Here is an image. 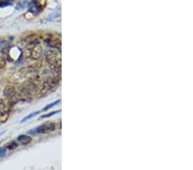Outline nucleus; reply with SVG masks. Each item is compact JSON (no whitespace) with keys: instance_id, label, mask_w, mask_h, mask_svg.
<instances>
[{"instance_id":"19","label":"nucleus","mask_w":193,"mask_h":170,"mask_svg":"<svg viewBox=\"0 0 193 170\" xmlns=\"http://www.w3.org/2000/svg\"><path fill=\"white\" fill-rule=\"evenodd\" d=\"M3 100L0 99V106H3Z\"/></svg>"},{"instance_id":"15","label":"nucleus","mask_w":193,"mask_h":170,"mask_svg":"<svg viewBox=\"0 0 193 170\" xmlns=\"http://www.w3.org/2000/svg\"><path fill=\"white\" fill-rule=\"evenodd\" d=\"M7 148L6 149H9V150H14V149H16L17 147V144L16 143V142H10L7 146H6Z\"/></svg>"},{"instance_id":"18","label":"nucleus","mask_w":193,"mask_h":170,"mask_svg":"<svg viewBox=\"0 0 193 170\" xmlns=\"http://www.w3.org/2000/svg\"><path fill=\"white\" fill-rule=\"evenodd\" d=\"M5 154H6V148L1 147V148H0V157L4 156Z\"/></svg>"},{"instance_id":"6","label":"nucleus","mask_w":193,"mask_h":170,"mask_svg":"<svg viewBox=\"0 0 193 170\" xmlns=\"http://www.w3.org/2000/svg\"><path fill=\"white\" fill-rule=\"evenodd\" d=\"M42 54V47L39 45H35L34 48L32 50H30L29 56L33 60H38Z\"/></svg>"},{"instance_id":"16","label":"nucleus","mask_w":193,"mask_h":170,"mask_svg":"<svg viewBox=\"0 0 193 170\" xmlns=\"http://www.w3.org/2000/svg\"><path fill=\"white\" fill-rule=\"evenodd\" d=\"M60 112V110H57V111H53V112H51L50 114H44V115H42L41 116V118H50V117H52L53 115L54 114H58Z\"/></svg>"},{"instance_id":"13","label":"nucleus","mask_w":193,"mask_h":170,"mask_svg":"<svg viewBox=\"0 0 193 170\" xmlns=\"http://www.w3.org/2000/svg\"><path fill=\"white\" fill-rule=\"evenodd\" d=\"M13 0H0V7H4L10 5L12 3Z\"/></svg>"},{"instance_id":"3","label":"nucleus","mask_w":193,"mask_h":170,"mask_svg":"<svg viewBox=\"0 0 193 170\" xmlns=\"http://www.w3.org/2000/svg\"><path fill=\"white\" fill-rule=\"evenodd\" d=\"M59 81V77H53L47 79L42 85V92H47L53 89V87L57 84Z\"/></svg>"},{"instance_id":"8","label":"nucleus","mask_w":193,"mask_h":170,"mask_svg":"<svg viewBox=\"0 0 193 170\" xmlns=\"http://www.w3.org/2000/svg\"><path fill=\"white\" fill-rule=\"evenodd\" d=\"M18 142H20V144H23V145H26V144H28L29 143H31L32 141V137L28 135H25V134H22V135H20L17 137Z\"/></svg>"},{"instance_id":"9","label":"nucleus","mask_w":193,"mask_h":170,"mask_svg":"<svg viewBox=\"0 0 193 170\" xmlns=\"http://www.w3.org/2000/svg\"><path fill=\"white\" fill-rule=\"evenodd\" d=\"M25 41L26 43H28V45H38L39 44V38L34 34V35H30V36H28L26 39H25Z\"/></svg>"},{"instance_id":"7","label":"nucleus","mask_w":193,"mask_h":170,"mask_svg":"<svg viewBox=\"0 0 193 170\" xmlns=\"http://www.w3.org/2000/svg\"><path fill=\"white\" fill-rule=\"evenodd\" d=\"M3 94L8 99H13V97H15L17 94V91H16V88L12 85H8L4 88Z\"/></svg>"},{"instance_id":"2","label":"nucleus","mask_w":193,"mask_h":170,"mask_svg":"<svg viewBox=\"0 0 193 170\" xmlns=\"http://www.w3.org/2000/svg\"><path fill=\"white\" fill-rule=\"evenodd\" d=\"M56 128V125L53 122H47L45 123L35 129H32L28 132L31 135H36V134H47L51 132H53Z\"/></svg>"},{"instance_id":"11","label":"nucleus","mask_w":193,"mask_h":170,"mask_svg":"<svg viewBox=\"0 0 193 170\" xmlns=\"http://www.w3.org/2000/svg\"><path fill=\"white\" fill-rule=\"evenodd\" d=\"M40 111H37V112H35V113H33V114H29V115H28V116H26L24 119H22V121H21V123H23V122H25V121H27V120H28L29 119H31V118H34L35 117L36 115H38L39 114H40Z\"/></svg>"},{"instance_id":"12","label":"nucleus","mask_w":193,"mask_h":170,"mask_svg":"<svg viewBox=\"0 0 193 170\" xmlns=\"http://www.w3.org/2000/svg\"><path fill=\"white\" fill-rule=\"evenodd\" d=\"M28 4H29L28 1H27V0H24V1H22V3H20L18 4L17 6V10L24 9V8H25V7H27V6H28Z\"/></svg>"},{"instance_id":"5","label":"nucleus","mask_w":193,"mask_h":170,"mask_svg":"<svg viewBox=\"0 0 193 170\" xmlns=\"http://www.w3.org/2000/svg\"><path fill=\"white\" fill-rule=\"evenodd\" d=\"M28 11H29L31 14H33L34 16L38 15V14L41 11L40 3L37 0L33 1L32 3H30L28 4Z\"/></svg>"},{"instance_id":"14","label":"nucleus","mask_w":193,"mask_h":170,"mask_svg":"<svg viewBox=\"0 0 193 170\" xmlns=\"http://www.w3.org/2000/svg\"><path fill=\"white\" fill-rule=\"evenodd\" d=\"M60 102V100H58V101H56V102H53V103H51V104H49V105H47V107H45L44 108H43V111H47V110H49L50 108H52L54 106H56L57 104H58Z\"/></svg>"},{"instance_id":"1","label":"nucleus","mask_w":193,"mask_h":170,"mask_svg":"<svg viewBox=\"0 0 193 170\" xmlns=\"http://www.w3.org/2000/svg\"><path fill=\"white\" fill-rule=\"evenodd\" d=\"M46 59L50 65V67L55 71H59L60 70V55L56 50H50L46 55Z\"/></svg>"},{"instance_id":"17","label":"nucleus","mask_w":193,"mask_h":170,"mask_svg":"<svg viewBox=\"0 0 193 170\" xmlns=\"http://www.w3.org/2000/svg\"><path fill=\"white\" fill-rule=\"evenodd\" d=\"M6 65V60L3 57L0 56V70L3 69Z\"/></svg>"},{"instance_id":"4","label":"nucleus","mask_w":193,"mask_h":170,"mask_svg":"<svg viewBox=\"0 0 193 170\" xmlns=\"http://www.w3.org/2000/svg\"><path fill=\"white\" fill-rule=\"evenodd\" d=\"M44 41L47 43V45H48L49 47H53L54 49H59L61 47V41L59 40V39L53 35H48L45 37Z\"/></svg>"},{"instance_id":"10","label":"nucleus","mask_w":193,"mask_h":170,"mask_svg":"<svg viewBox=\"0 0 193 170\" xmlns=\"http://www.w3.org/2000/svg\"><path fill=\"white\" fill-rule=\"evenodd\" d=\"M60 10H54L53 13H51L50 15H49V17H48V20H53V19H56V18H58V17H60Z\"/></svg>"}]
</instances>
